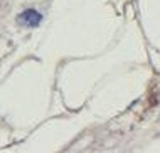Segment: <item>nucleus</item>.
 <instances>
[{"label": "nucleus", "instance_id": "nucleus-1", "mask_svg": "<svg viewBox=\"0 0 160 153\" xmlns=\"http://www.w3.org/2000/svg\"><path fill=\"white\" fill-rule=\"evenodd\" d=\"M17 20H19V24H22L24 27H37L42 20V15H41V12L36 10V8H27V10H24L22 14L17 17Z\"/></svg>", "mask_w": 160, "mask_h": 153}]
</instances>
